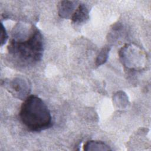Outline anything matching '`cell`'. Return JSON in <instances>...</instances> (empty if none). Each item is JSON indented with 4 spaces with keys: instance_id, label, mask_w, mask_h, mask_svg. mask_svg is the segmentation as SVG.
<instances>
[{
    "instance_id": "5b68a950",
    "label": "cell",
    "mask_w": 151,
    "mask_h": 151,
    "mask_svg": "<svg viewBox=\"0 0 151 151\" xmlns=\"http://www.w3.org/2000/svg\"><path fill=\"white\" fill-rule=\"evenodd\" d=\"M71 18L75 24H80L85 22L89 18V11L87 7L84 4H79Z\"/></svg>"
},
{
    "instance_id": "52a82bcc",
    "label": "cell",
    "mask_w": 151,
    "mask_h": 151,
    "mask_svg": "<svg viewBox=\"0 0 151 151\" xmlns=\"http://www.w3.org/2000/svg\"><path fill=\"white\" fill-rule=\"evenodd\" d=\"M109 51L110 48H109L108 47H105L102 48L96 60V64L97 66H100L102 65L107 61L109 57Z\"/></svg>"
},
{
    "instance_id": "7a4b0ae2",
    "label": "cell",
    "mask_w": 151,
    "mask_h": 151,
    "mask_svg": "<svg viewBox=\"0 0 151 151\" xmlns=\"http://www.w3.org/2000/svg\"><path fill=\"white\" fill-rule=\"evenodd\" d=\"M8 50L22 63L31 64L39 61L44 51L42 35L37 28H32L27 38L12 39L8 46Z\"/></svg>"
},
{
    "instance_id": "ba28073f",
    "label": "cell",
    "mask_w": 151,
    "mask_h": 151,
    "mask_svg": "<svg viewBox=\"0 0 151 151\" xmlns=\"http://www.w3.org/2000/svg\"><path fill=\"white\" fill-rule=\"evenodd\" d=\"M8 39V34L3 24H1V45L2 46Z\"/></svg>"
},
{
    "instance_id": "8992f818",
    "label": "cell",
    "mask_w": 151,
    "mask_h": 151,
    "mask_svg": "<svg viewBox=\"0 0 151 151\" xmlns=\"http://www.w3.org/2000/svg\"><path fill=\"white\" fill-rule=\"evenodd\" d=\"M84 150H109L110 147L101 141L90 140L86 143L84 146Z\"/></svg>"
},
{
    "instance_id": "3957f363",
    "label": "cell",
    "mask_w": 151,
    "mask_h": 151,
    "mask_svg": "<svg viewBox=\"0 0 151 151\" xmlns=\"http://www.w3.org/2000/svg\"><path fill=\"white\" fill-rule=\"evenodd\" d=\"M4 84L9 92L18 99L24 100L29 96L31 85L27 80L15 78L11 81H5Z\"/></svg>"
},
{
    "instance_id": "277c9868",
    "label": "cell",
    "mask_w": 151,
    "mask_h": 151,
    "mask_svg": "<svg viewBox=\"0 0 151 151\" xmlns=\"http://www.w3.org/2000/svg\"><path fill=\"white\" fill-rule=\"evenodd\" d=\"M76 2L71 1H62L58 5V15L64 18H71L76 10Z\"/></svg>"
},
{
    "instance_id": "6da1fadb",
    "label": "cell",
    "mask_w": 151,
    "mask_h": 151,
    "mask_svg": "<svg viewBox=\"0 0 151 151\" xmlns=\"http://www.w3.org/2000/svg\"><path fill=\"white\" fill-rule=\"evenodd\" d=\"M19 118L29 130L40 132L52 126L51 113L41 99L35 95L27 97L21 105Z\"/></svg>"
}]
</instances>
